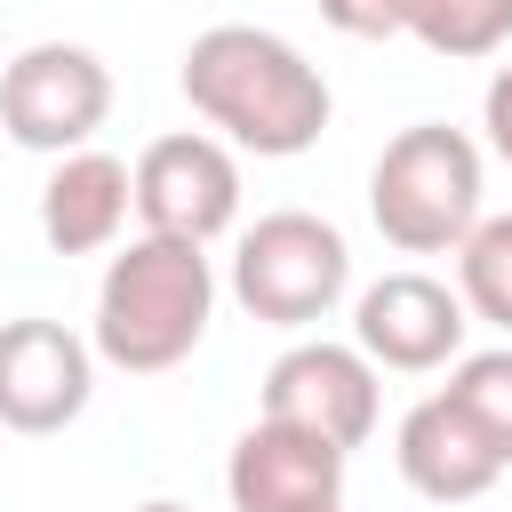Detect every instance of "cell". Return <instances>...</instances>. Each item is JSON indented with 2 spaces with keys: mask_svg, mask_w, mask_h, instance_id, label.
<instances>
[{
  "mask_svg": "<svg viewBox=\"0 0 512 512\" xmlns=\"http://www.w3.org/2000/svg\"><path fill=\"white\" fill-rule=\"evenodd\" d=\"M368 216L400 256L464 248L480 224V144L448 120L400 128L368 168Z\"/></svg>",
  "mask_w": 512,
  "mask_h": 512,
  "instance_id": "3957f363",
  "label": "cell"
},
{
  "mask_svg": "<svg viewBox=\"0 0 512 512\" xmlns=\"http://www.w3.org/2000/svg\"><path fill=\"white\" fill-rule=\"evenodd\" d=\"M96 392V344L64 320H0V432H64Z\"/></svg>",
  "mask_w": 512,
  "mask_h": 512,
  "instance_id": "ba28073f",
  "label": "cell"
},
{
  "mask_svg": "<svg viewBox=\"0 0 512 512\" xmlns=\"http://www.w3.org/2000/svg\"><path fill=\"white\" fill-rule=\"evenodd\" d=\"M128 208H136V168L128 160H112L96 144L88 152H64L48 168V184H40V240L56 256H96V248L120 240Z\"/></svg>",
  "mask_w": 512,
  "mask_h": 512,
  "instance_id": "7c38bea8",
  "label": "cell"
},
{
  "mask_svg": "<svg viewBox=\"0 0 512 512\" xmlns=\"http://www.w3.org/2000/svg\"><path fill=\"white\" fill-rule=\"evenodd\" d=\"M112 112V72L80 40H40L0 72V128L24 152H88V136Z\"/></svg>",
  "mask_w": 512,
  "mask_h": 512,
  "instance_id": "5b68a950",
  "label": "cell"
},
{
  "mask_svg": "<svg viewBox=\"0 0 512 512\" xmlns=\"http://www.w3.org/2000/svg\"><path fill=\"white\" fill-rule=\"evenodd\" d=\"M448 400L496 440V456L512 464V344L504 352H464L456 376H448Z\"/></svg>",
  "mask_w": 512,
  "mask_h": 512,
  "instance_id": "9a60e30c",
  "label": "cell"
},
{
  "mask_svg": "<svg viewBox=\"0 0 512 512\" xmlns=\"http://www.w3.org/2000/svg\"><path fill=\"white\" fill-rule=\"evenodd\" d=\"M400 480L416 488V496H432V504H472V496H488L496 488V472H504V456H496V440L448 400V392H432V400H416L408 416H400Z\"/></svg>",
  "mask_w": 512,
  "mask_h": 512,
  "instance_id": "8fae6325",
  "label": "cell"
},
{
  "mask_svg": "<svg viewBox=\"0 0 512 512\" xmlns=\"http://www.w3.org/2000/svg\"><path fill=\"white\" fill-rule=\"evenodd\" d=\"M184 96L208 128H224L240 152L256 160H296L320 144L336 96L320 80V64L264 32V24H208L192 48H184Z\"/></svg>",
  "mask_w": 512,
  "mask_h": 512,
  "instance_id": "6da1fadb",
  "label": "cell"
},
{
  "mask_svg": "<svg viewBox=\"0 0 512 512\" xmlns=\"http://www.w3.org/2000/svg\"><path fill=\"white\" fill-rule=\"evenodd\" d=\"M136 512H184V504H168V496H152V504H136Z\"/></svg>",
  "mask_w": 512,
  "mask_h": 512,
  "instance_id": "ac0fdd59",
  "label": "cell"
},
{
  "mask_svg": "<svg viewBox=\"0 0 512 512\" xmlns=\"http://www.w3.org/2000/svg\"><path fill=\"white\" fill-rule=\"evenodd\" d=\"M456 296H464V312L512 328V216L472 224V240L456 248Z\"/></svg>",
  "mask_w": 512,
  "mask_h": 512,
  "instance_id": "5bb4252c",
  "label": "cell"
},
{
  "mask_svg": "<svg viewBox=\"0 0 512 512\" xmlns=\"http://www.w3.org/2000/svg\"><path fill=\"white\" fill-rule=\"evenodd\" d=\"M320 16H328L336 32H352V40H392V32H408V0H320Z\"/></svg>",
  "mask_w": 512,
  "mask_h": 512,
  "instance_id": "2e32d148",
  "label": "cell"
},
{
  "mask_svg": "<svg viewBox=\"0 0 512 512\" xmlns=\"http://www.w3.org/2000/svg\"><path fill=\"white\" fill-rule=\"evenodd\" d=\"M408 32L432 48V56H496L512 40V0H408Z\"/></svg>",
  "mask_w": 512,
  "mask_h": 512,
  "instance_id": "4fadbf2b",
  "label": "cell"
},
{
  "mask_svg": "<svg viewBox=\"0 0 512 512\" xmlns=\"http://www.w3.org/2000/svg\"><path fill=\"white\" fill-rule=\"evenodd\" d=\"M352 288V248L328 216L312 208H272L240 232V256H232V296L272 320V328H312L344 304Z\"/></svg>",
  "mask_w": 512,
  "mask_h": 512,
  "instance_id": "277c9868",
  "label": "cell"
},
{
  "mask_svg": "<svg viewBox=\"0 0 512 512\" xmlns=\"http://www.w3.org/2000/svg\"><path fill=\"white\" fill-rule=\"evenodd\" d=\"M224 496H232V512H344V448L256 416L232 440Z\"/></svg>",
  "mask_w": 512,
  "mask_h": 512,
  "instance_id": "30bf717a",
  "label": "cell"
},
{
  "mask_svg": "<svg viewBox=\"0 0 512 512\" xmlns=\"http://www.w3.org/2000/svg\"><path fill=\"white\" fill-rule=\"evenodd\" d=\"M264 416L272 424H296V432H320L328 448H360L376 432V360L360 344H288L272 368H264Z\"/></svg>",
  "mask_w": 512,
  "mask_h": 512,
  "instance_id": "52a82bcc",
  "label": "cell"
},
{
  "mask_svg": "<svg viewBox=\"0 0 512 512\" xmlns=\"http://www.w3.org/2000/svg\"><path fill=\"white\" fill-rule=\"evenodd\" d=\"M464 296L432 272H384L360 288L352 304V344L376 360V368H400V376H424V368H448L464 352Z\"/></svg>",
  "mask_w": 512,
  "mask_h": 512,
  "instance_id": "9c48e42d",
  "label": "cell"
},
{
  "mask_svg": "<svg viewBox=\"0 0 512 512\" xmlns=\"http://www.w3.org/2000/svg\"><path fill=\"white\" fill-rule=\"evenodd\" d=\"M136 216H144V232L192 240V248L232 232V216H240V160H232V144L200 136V128L152 136L136 152Z\"/></svg>",
  "mask_w": 512,
  "mask_h": 512,
  "instance_id": "8992f818",
  "label": "cell"
},
{
  "mask_svg": "<svg viewBox=\"0 0 512 512\" xmlns=\"http://www.w3.org/2000/svg\"><path fill=\"white\" fill-rule=\"evenodd\" d=\"M480 128H488V144H496L504 168H512V64H496V80H488V96H480Z\"/></svg>",
  "mask_w": 512,
  "mask_h": 512,
  "instance_id": "e0dca14e",
  "label": "cell"
},
{
  "mask_svg": "<svg viewBox=\"0 0 512 512\" xmlns=\"http://www.w3.org/2000/svg\"><path fill=\"white\" fill-rule=\"evenodd\" d=\"M208 312H216L208 248L136 232L96 280V352L128 376H160L192 360V344L208 336Z\"/></svg>",
  "mask_w": 512,
  "mask_h": 512,
  "instance_id": "7a4b0ae2",
  "label": "cell"
}]
</instances>
